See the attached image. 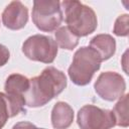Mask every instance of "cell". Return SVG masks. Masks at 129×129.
Wrapping results in <instances>:
<instances>
[{
	"label": "cell",
	"instance_id": "1",
	"mask_svg": "<svg viewBox=\"0 0 129 129\" xmlns=\"http://www.w3.org/2000/svg\"><path fill=\"white\" fill-rule=\"evenodd\" d=\"M66 87L64 74L53 67H47L39 76L29 80V89L24 94L26 105L31 108L44 106L58 96Z\"/></svg>",
	"mask_w": 129,
	"mask_h": 129
},
{
	"label": "cell",
	"instance_id": "2",
	"mask_svg": "<svg viewBox=\"0 0 129 129\" xmlns=\"http://www.w3.org/2000/svg\"><path fill=\"white\" fill-rule=\"evenodd\" d=\"M64 11L68 28L78 37L87 36L94 32L98 25L95 11L80 1L64 0L60 3Z\"/></svg>",
	"mask_w": 129,
	"mask_h": 129
},
{
	"label": "cell",
	"instance_id": "3",
	"mask_svg": "<svg viewBox=\"0 0 129 129\" xmlns=\"http://www.w3.org/2000/svg\"><path fill=\"white\" fill-rule=\"evenodd\" d=\"M101 57L90 46H82L75 54L69 68V77L77 86L88 85L101 67Z\"/></svg>",
	"mask_w": 129,
	"mask_h": 129
},
{
	"label": "cell",
	"instance_id": "4",
	"mask_svg": "<svg viewBox=\"0 0 129 129\" xmlns=\"http://www.w3.org/2000/svg\"><path fill=\"white\" fill-rule=\"evenodd\" d=\"M32 21L44 32L55 30L62 21L60 2L57 0H36L33 2Z\"/></svg>",
	"mask_w": 129,
	"mask_h": 129
},
{
	"label": "cell",
	"instance_id": "5",
	"mask_svg": "<svg viewBox=\"0 0 129 129\" xmlns=\"http://www.w3.org/2000/svg\"><path fill=\"white\" fill-rule=\"evenodd\" d=\"M22 52L31 60L51 63L57 54V45L50 36L35 34L23 42Z\"/></svg>",
	"mask_w": 129,
	"mask_h": 129
},
{
	"label": "cell",
	"instance_id": "6",
	"mask_svg": "<svg viewBox=\"0 0 129 129\" xmlns=\"http://www.w3.org/2000/svg\"><path fill=\"white\" fill-rule=\"evenodd\" d=\"M78 125L81 129H111L115 124L112 111L94 105H86L78 112Z\"/></svg>",
	"mask_w": 129,
	"mask_h": 129
},
{
	"label": "cell",
	"instance_id": "7",
	"mask_svg": "<svg viewBox=\"0 0 129 129\" xmlns=\"http://www.w3.org/2000/svg\"><path fill=\"white\" fill-rule=\"evenodd\" d=\"M94 89L103 100L112 102L120 99L125 94L126 83L118 73L105 72L98 77Z\"/></svg>",
	"mask_w": 129,
	"mask_h": 129
},
{
	"label": "cell",
	"instance_id": "8",
	"mask_svg": "<svg viewBox=\"0 0 129 129\" xmlns=\"http://www.w3.org/2000/svg\"><path fill=\"white\" fill-rule=\"evenodd\" d=\"M28 20V9L20 1L10 2L2 13V22L11 30L23 28Z\"/></svg>",
	"mask_w": 129,
	"mask_h": 129
},
{
	"label": "cell",
	"instance_id": "9",
	"mask_svg": "<svg viewBox=\"0 0 129 129\" xmlns=\"http://www.w3.org/2000/svg\"><path fill=\"white\" fill-rule=\"evenodd\" d=\"M74 121V110L64 102H57L51 111V124L54 129H68Z\"/></svg>",
	"mask_w": 129,
	"mask_h": 129
},
{
	"label": "cell",
	"instance_id": "10",
	"mask_svg": "<svg viewBox=\"0 0 129 129\" xmlns=\"http://www.w3.org/2000/svg\"><path fill=\"white\" fill-rule=\"evenodd\" d=\"M90 47L98 52L101 60H107L116 50V41L110 34H98L90 41Z\"/></svg>",
	"mask_w": 129,
	"mask_h": 129
},
{
	"label": "cell",
	"instance_id": "11",
	"mask_svg": "<svg viewBox=\"0 0 129 129\" xmlns=\"http://www.w3.org/2000/svg\"><path fill=\"white\" fill-rule=\"evenodd\" d=\"M4 89L7 95L24 97V94L29 89V80L20 74H12L6 79Z\"/></svg>",
	"mask_w": 129,
	"mask_h": 129
},
{
	"label": "cell",
	"instance_id": "12",
	"mask_svg": "<svg viewBox=\"0 0 129 129\" xmlns=\"http://www.w3.org/2000/svg\"><path fill=\"white\" fill-rule=\"evenodd\" d=\"M54 35H55L54 41L56 45H58L60 48L72 50L79 43V37L76 34H74L68 28V26H61L58 29H56Z\"/></svg>",
	"mask_w": 129,
	"mask_h": 129
},
{
	"label": "cell",
	"instance_id": "13",
	"mask_svg": "<svg viewBox=\"0 0 129 129\" xmlns=\"http://www.w3.org/2000/svg\"><path fill=\"white\" fill-rule=\"evenodd\" d=\"M128 97L129 95H123L117 104L114 106L112 113L115 119V124L121 127H128Z\"/></svg>",
	"mask_w": 129,
	"mask_h": 129
},
{
	"label": "cell",
	"instance_id": "14",
	"mask_svg": "<svg viewBox=\"0 0 129 129\" xmlns=\"http://www.w3.org/2000/svg\"><path fill=\"white\" fill-rule=\"evenodd\" d=\"M113 32L118 36H127L129 33V17L128 14L120 15L114 24Z\"/></svg>",
	"mask_w": 129,
	"mask_h": 129
},
{
	"label": "cell",
	"instance_id": "15",
	"mask_svg": "<svg viewBox=\"0 0 129 129\" xmlns=\"http://www.w3.org/2000/svg\"><path fill=\"white\" fill-rule=\"evenodd\" d=\"M8 118H10V107L8 97L5 93H0V129L4 127Z\"/></svg>",
	"mask_w": 129,
	"mask_h": 129
},
{
	"label": "cell",
	"instance_id": "16",
	"mask_svg": "<svg viewBox=\"0 0 129 129\" xmlns=\"http://www.w3.org/2000/svg\"><path fill=\"white\" fill-rule=\"evenodd\" d=\"M9 57H10V52L8 48L0 43V67L6 64V62L9 60Z\"/></svg>",
	"mask_w": 129,
	"mask_h": 129
},
{
	"label": "cell",
	"instance_id": "17",
	"mask_svg": "<svg viewBox=\"0 0 129 129\" xmlns=\"http://www.w3.org/2000/svg\"><path fill=\"white\" fill-rule=\"evenodd\" d=\"M12 129H38L35 125H33L30 122H26V121H22V122H18L16 123Z\"/></svg>",
	"mask_w": 129,
	"mask_h": 129
},
{
	"label": "cell",
	"instance_id": "18",
	"mask_svg": "<svg viewBox=\"0 0 129 129\" xmlns=\"http://www.w3.org/2000/svg\"><path fill=\"white\" fill-rule=\"evenodd\" d=\"M38 129H44V128H38Z\"/></svg>",
	"mask_w": 129,
	"mask_h": 129
}]
</instances>
